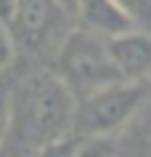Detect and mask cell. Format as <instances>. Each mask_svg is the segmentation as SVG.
<instances>
[{
    "instance_id": "obj_11",
    "label": "cell",
    "mask_w": 151,
    "mask_h": 157,
    "mask_svg": "<svg viewBox=\"0 0 151 157\" xmlns=\"http://www.w3.org/2000/svg\"><path fill=\"white\" fill-rule=\"evenodd\" d=\"M13 56H16V45H13L11 29H8V24L0 21V69H5L13 61Z\"/></svg>"
},
{
    "instance_id": "obj_2",
    "label": "cell",
    "mask_w": 151,
    "mask_h": 157,
    "mask_svg": "<svg viewBox=\"0 0 151 157\" xmlns=\"http://www.w3.org/2000/svg\"><path fill=\"white\" fill-rule=\"evenodd\" d=\"M50 72L67 85L74 99H82L93 91H101V88L122 80L111 61L106 40L82 27H72L64 35L59 48L53 51Z\"/></svg>"
},
{
    "instance_id": "obj_6",
    "label": "cell",
    "mask_w": 151,
    "mask_h": 157,
    "mask_svg": "<svg viewBox=\"0 0 151 157\" xmlns=\"http://www.w3.org/2000/svg\"><path fill=\"white\" fill-rule=\"evenodd\" d=\"M74 16L82 29L109 40L114 35H122L127 29H135L130 16L119 8L117 0H80L74 8Z\"/></svg>"
},
{
    "instance_id": "obj_3",
    "label": "cell",
    "mask_w": 151,
    "mask_h": 157,
    "mask_svg": "<svg viewBox=\"0 0 151 157\" xmlns=\"http://www.w3.org/2000/svg\"><path fill=\"white\" fill-rule=\"evenodd\" d=\"M146 85L143 83H111L101 91H93L74 104V136H114L125 125L133 123V117L141 112L146 101Z\"/></svg>"
},
{
    "instance_id": "obj_14",
    "label": "cell",
    "mask_w": 151,
    "mask_h": 157,
    "mask_svg": "<svg viewBox=\"0 0 151 157\" xmlns=\"http://www.w3.org/2000/svg\"><path fill=\"white\" fill-rule=\"evenodd\" d=\"M56 3H59L64 11H69V13H72V19H74V8H77V3H80V0H56Z\"/></svg>"
},
{
    "instance_id": "obj_9",
    "label": "cell",
    "mask_w": 151,
    "mask_h": 157,
    "mask_svg": "<svg viewBox=\"0 0 151 157\" xmlns=\"http://www.w3.org/2000/svg\"><path fill=\"white\" fill-rule=\"evenodd\" d=\"M119 8L125 11L135 29L151 32V0H117Z\"/></svg>"
},
{
    "instance_id": "obj_13",
    "label": "cell",
    "mask_w": 151,
    "mask_h": 157,
    "mask_svg": "<svg viewBox=\"0 0 151 157\" xmlns=\"http://www.w3.org/2000/svg\"><path fill=\"white\" fill-rule=\"evenodd\" d=\"M16 3L19 0H0V21H3V24H11L13 11H16Z\"/></svg>"
},
{
    "instance_id": "obj_12",
    "label": "cell",
    "mask_w": 151,
    "mask_h": 157,
    "mask_svg": "<svg viewBox=\"0 0 151 157\" xmlns=\"http://www.w3.org/2000/svg\"><path fill=\"white\" fill-rule=\"evenodd\" d=\"M5 136H8V93L0 88V152L5 147Z\"/></svg>"
},
{
    "instance_id": "obj_15",
    "label": "cell",
    "mask_w": 151,
    "mask_h": 157,
    "mask_svg": "<svg viewBox=\"0 0 151 157\" xmlns=\"http://www.w3.org/2000/svg\"><path fill=\"white\" fill-rule=\"evenodd\" d=\"M143 85H146V91H151V80H149V83H143Z\"/></svg>"
},
{
    "instance_id": "obj_1",
    "label": "cell",
    "mask_w": 151,
    "mask_h": 157,
    "mask_svg": "<svg viewBox=\"0 0 151 157\" xmlns=\"http://www.w3.org/2000/svg\"><path fill=\"white\" fill-rule=\"evenodd\" d=\"M77 99L53 72H34L8 93V136L0 157L34 155L42 144L72 133Z\"/></svg>"
},
{
    "instance_id": "obj_8",
    "label": "cell",
    "mask_w": 151,
    "mask_h": 157,
    "mask_svg": "<svg viewBox=\"0 0 151 157\" xmlns=\"http://www.w3.org/2000/svg\"><path fill=\"white\" fill-rule=\"evenodd\" d=\"M135 128L130 133V155L133 157H151V109L138 112L133 117Z\"/></svg>"
},
{
    "instance_id": "obj_10",
    "label": "cell",
    "mask_w": 151,
    "mask_h": 157,
    "mask_svg": "<svg viewBox=\"0 0 151 157\" xmlns=\"http://www.w3.org/2000/svg\"><path fill=\"white\" fill-rule=\"evenodd\" d=\"M74 149H77V136L67 133V136H59V139L42 144L32 157H74Z\"/></svg>"
},
{
    "instance_id": "obj_4",
    "label": "cell",
    "mask_w": 151,
    "mask_h": 157,
    "mask_svg": "<svg viewBox=\"0 0 151 157\" xmlns=\"http://www.w3.org/2000/svg\"><path fill=\"white\" fill-rule=\"evenodd\" d=\"M8 29L16 51L53 53L64 35L72 29V13L56 0H19Z\"/></svg>"
},
{
    "instance_id": "obj_5",
    "label": "cell",
    "mask_w": 151,
    "mask_h": 157,
    "mask_svg": "<svg viewBox=\"0 0 151 157\" xmlns=\"http://www.w3.org/2000/svg\"><path fill=\"white\" fill-rule=\"evenodd\" d=\"M111 61L127 83H149L151 80V32L127 29L106 40Z\"/></svg>"
},
{
    "instance_id": "obj_7",
    "label": "cell",
    "mask_w": 151,
    "mask_h": 157,
    "mask_svg": "<svg viewBox=\"0 0 151 157\" xmlns=\"http://www.w3.org/2000/svg\"><path fill=\"white\" fill-rule=\"evenodd\" d=\"M119 144L114 136H77L74 157H117Z\"/></svg>"
},
{
    "instance_id": "obj_16",
    "label": "cell",
    "mask_w": 151,
    "mask_h": 157,
    "mask_svg": "<svg viewBox=\"0 0 151 157\" xmlns=\"http://www.w3.org/2000/svg\"><path fill=\"white\" fill-rule=\"evenodd\" d=\"M24 157H32V155H24Z\"/></svg>"
}]
</instances>
